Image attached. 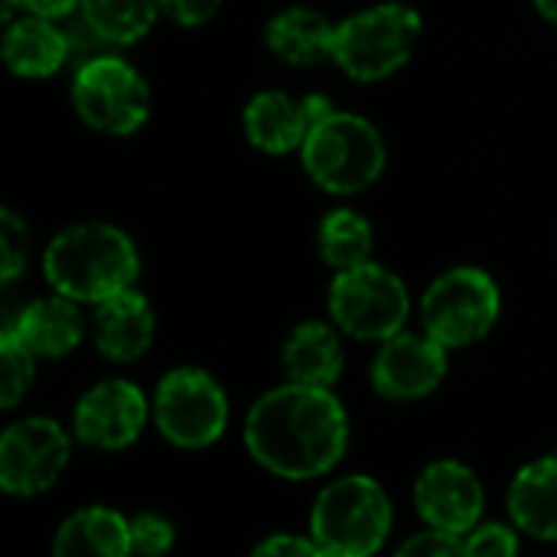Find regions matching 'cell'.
<instances>
[{
    "instance_id": "5b68a950",
    "label": "cell",
    "mask_w": 557,
    "mask_h": 557,
    "mask_svg": "<svg viewBox=\"0 0 557 557\" xmlns=\"http://www.w3.org/2000/svg\"><path fill=\"white\" fill-rule=\"evenodd\" d=\"M421 36V13L408 3H375L336 26L333 62L356 82H379L398 72Z\"/></svg>"
},
{
    "instance_id": "ba28073f",
    "label": "cell",
    "mask_w": 557,
    "mask_h": 557,
    "mask_svg": "<svg viewBox=\"0 0 557 557\" xmlns=\"http://www.w3.org/2000/svg\"><path fill=\"white\" fill-rule=\"evenodd\" d=\"M499 307V287L486 271L454 268L428 287L421 300V320L428 336L447 349H460L483 339L496 326Z\"/></svg>"
},
{
    "instance_id": "277c9868",
    "label": "cell",
    "mask_w": 557,
    "mask_h": 557,
    "mask_svg": "<svg viewBox=\"0 0 557 557\" xmlns=\"http://www.w3.org/2000/svg\"><path fill=\"white\" fill-rule=\"evenodd\" d=\"M300 157L304 170L320 189L349 196L382 176L385 140L372 121L349 111H333L307 134Z\"/></svg>"
},
{
    "instance_id": "9c48e42d",
    "label": "cell",
    "mask_w": 557,
    "mask_h": 557,
    "mask_svg": "<svg viewBox=\"0 0 557 557\" xmlns=\"http://www.w3.org/2000/svg\"><path fill=\"white\" fill-rule=\"evenodd\" d=\"M153 421L160 434L176 447H209L228 424V398L209 372L189 366L173 369L157 385Z\"/></svg>"
},
{
    "instance_id": "f546056e",
    "label": "cell",
    "mask_w": 557,
    "mask_h": 557,
    "mask_svg": "<svg viewBox=\"0 0 557 557\" xmlns=\"http://www.w3.org/2000/svg\"><path fill=\"white\" fill-rule=\"evenodd\" d=\"M160 3L180 26H199L209 16H215V10L222 7V0H160Z\"/></svg>"
},
{
    "instance_id": "603a6c76",
    "label": "cell",
    "mask_w": 557,
    "mask_h": 557,
    "mask_svg": "<svg viewBox=\"0 0 557 557\" xmlns=\"http://www.w3.org/2000/svg\"><path fill=\"white\" fill-rule=\"evenodd\" d=\"M317 245L320 255L330 268L339 271H352L359 264H369L372 255V225L352 212V209H333L317 232Z\"/></svg>"
},
{
    "instance_id": "d6986e66",
    "label": "cell",
    "mask_w": 557,
    "mask_h": 557,
    "mask_svg": "<svg viewBox=\"0 0 557 557\" xmlns=\"http://www.w3.org/2000/svg\"><path fill=\"white\" fill-rule=\"evenodd\" d=\"M509 516L532 539L557 542V457L522 467L509 486Z\"/></svg>"
},
{
    "instance_id": "44dd1931",
    "label": "cell",
    "mask_w": 557,
    "mask_h": 557,
    "mask_svg": "<svg viewBox=\"0 0 557 557\" xmlns=\"http://www.w3.org/2000/svg\"><path fill=\"white\" fill-rule=\"evenodd\" d=\"M284 372L297 385L333 388L343 372V346L333 326L326 323H300L284 343Z\"/></svg>"
},
{
    "instance_id": "7c38bea8",
    "label": "cell",
    "mask_w": 557,
    "mask_h": 557,
    "mask_svg": "<svg viewBox=\"0 0 557 557\" xmlns=\"http://www.w3.org/2000/svg\"><path fill=\"white\" fill-rule=\"evenodd\" d=\"M447 375V346L434 336L398 333L382 343L372 362V385L388 401H418Z\"/></svg>"
},
{
    "instance_id": "3957f363",
    "label": "cell",
    "mask_w": 557,
    "mask_h": 557,
    "mask_svg": "<svg viewBox=\"0 0 557 557\" xmlns=\"http://www.w3.org/2000/svg\"><path fill=\"white\" fill-rule=\"evenodd\" d=\"M392 532V503L372 476L330 483L310 512V539L326 557H372Z\"/></svg>"
},
{
    "instance_id": "d6a6232c",
    "label": "cell",
    "mask_w": 557,
    "mask_h": 557,
    "mask_svg": "<svg viewBox=\"0 0 557 557\" xmlns=\"http://www.w3.org/2000/svg\"><path fill=\"white\" fill-rule=\"evenodd\" d=\"M16 7H23V0H3V16H7V20H10V16H13V10H16Z\"/></svg>"
},
{
    "instance_id": "7a4b0ae2",
    "label": "cell",
    "mask_w": 557,
    "mask_h": 557,
    "mask_svg": "<svg viewBox=\"0 0 557 557\" xmlns=\"http://www.w3.org/2000/svg\"><path fill=\"white\" fill-rule=\"evenodd\" d=\"M137 271L140 258L131 235L104 222H82L59 232L42 255L46 281L75 304H104L131 290Z\"/></svg>"
},
{
    "instance_id": "f1b7e54d",
    "label": "cell",
    "mask_w": 557,
    "mask_h": 557,
    "mask_svg": "<svg viewBox=\"0 0 557 557\" xmlns=\"http://www.w3.org/2000/svg\"><path fill=\"white\" fill-rule=\"evenodd\" d=\"M251 557H326L313 539H300V535H271L264 539Z\"/></svg>"
},
{
    "instance_id": "7402d4cb",
    "label": "cell",
    "mask_w": 557,
    "mask_h": 557,
    "mask_svg": "<svg viewBox=\"0 0 557 557\" xmlns=\"http://www.w3.org/2000/svg\"><path fill=\"white\" fill-rule=\"evenodd\" d=\"M82 20L111 46L137 42L157 23L160 0H82Z\"/></svg>"
},
{
    "instance_id": "30bf717a",
    "label": "cell",
    "mask_w": 557,
    "mask_h": 557,
    "mask_svg": "<svg viewBox=\"0 0 557 557\" xmlns=\"http://www.w3.org/2000/svg\"><path fill=\"white\" fill-rule=\"evenodd\" d=\"M72 444L49 418H23L0 437V486L10 496H39L69 467Z\"/></svg>"
},
{
    "instance_id": "484cf974",
    "label": "cell",
    "mask_w": 557,
    "mask_h": 557,
    "mask_svg": "<svg viewBox=\"0 0 557 557\" xmlns=\"http://www.w3.org/2000/svg\"><path fill=\"white\" fill-rule=\"evenodd\" d=\"M26 268V222L13 212H0V281L13 284Z\"/></svg>"
},
{
    "instance_id": "cb8c5ba5",
    "label": "cell",
    "mask_w": 557,
    "mask_h": 557,
    "mask_svg": "<svg viewBox=\"0 0 557 557\" xmlns=\"http://www.w3.org/2000/svg\"><path fill=\"white\" fill-rule=\"evenodd\" d=\"M33 375H36V356L7 326L0 336V405L16 408V401L29 392Z\"/></svg>"
},
{
    "instance_id": "ffe728a7",
    "label": "cell",
    "mask_w": 557,
    "mask_h": 557,
    "mask_svg": "<svg viewBox=\"0 0 557 557\" xmlns=\"http://www.w3.org/2000/svg\"><path fill=\"white\" fill-rule=\"evenodd\" d=\"M268 49L290 65H317L333 59L336 49V26L310 7H287L268 23Z\"/></svg>"
},
{
    "instance_id": "9a60e30c",
    "label": "cell",
    "mask_w": 557,
    "mask_h": 557,
    "mask_svg": "<svg viewBox=\"0 0 557 557\" xmlns=\"http://www.w3.org/2000/svg\"><path fill=\"white\" fill-rule=\"evenodd\" d=\"M153 310L144 294L124 290L104 304H98L95 313V346L111 362H134L140 359L153 343Z\"/></svg>"
},
{
    "instance_id": "4dcf8cb0",
    "label": "cell",
    "mask_w": 557,
    "mask_h": 557,
    "mask_svg": "<svg viewBox=\"0 0 557 557\" xmlns=\"http://www.w3.org/2000/svg\"><path fill=\"white\" fill-rule=\"evenodd\" d=\"M23 7L33 13V16H42V20H62V16H72L75 7H82V0H23Z\"/></svg>"
},
{
    "instance_id": "4316f807",
    "label": "cell",
    "mask_w": 557,
    "mask_h": 557,
    "mask_svg": "<svg viewBox=\"0 0 557 557\" xmlns=\"http://www.w3.org/2000/svg\"><path fill=\"white\" fill-rule=\"evenodd\" d=\"M463 542H467L470 557H519V535L499 522L476 525Z\"/></svg>"
},
{
    "instance_id": "ac0fdd59",
    "label": "cell",
    "mask_w": 557,
    "mask_h": 557,
    "mask_svg": "<svg viewBox=\"0 0 557 557\" xmlns=\"http://www.w3.org/2000/svg\"><path fill=\"white\" fill-rule=\"evenodd\" d=\"M131 522L104 506H88L69 516L59 532L52 557H131Z\"/></svg>"
},
{
    "instance_id": "5bb4252c",
    "label": "cell",
    "mask_w": 557,
    "mask_h": 557,
    "mask_svg": "<svg viewBox=\"0 0 557 557\" xmlns=\"http://www.w3.org/2000/svg\"><path fill=\"white\" fill-rule=\"evenodd\" d=\"M326 95H307L294 101L284 91H258L245 108V134L264 153H287L304 147L307 134L333 114Z\"/></svg>"
},
{
    "instance_id": "2e32d148",
    "label": "cell",
    "mask_w": 557,
    "mask_h": 557,
    "mask_svg": "<svg viewBox=\"0 0 557 557\" xmlns=\"http://www.w3.org/2000/svg\"><path fill=\"white\" fill-rule=\"evenodd\" d=\"M72 59L69 33L55 26V20L20 16L3 33V62L20 78H46L59 72Z\"/></svg>"
},
{
    "instance_id": "1f68e13d",
    "label": "cell",
    "mask_w": 557,
    "mask_h": 557,
    "mask_svg": "<svg viewBox=\"0 0 557 557\" xmlns=\"http://www.w3.org/2000/svg\"><path fill=\"white\" fill-rule=\"evenodd\" d=\"M535 7H539V13H542L545 20L557 23V0H535Z\"/></svg>"
},
{
    "instance_id": "d4e9b609",
    "label": "cell",
    "mask_w": 557,
    "mask_h": 557,
    "mask_svg": "<svg viewBox=\"0 0 557 557\" xmlns=\"http://www.w3.org/2000/svg\"><path fill=\"white\" fill-rule=\"evenodd\" d=\"M176 542V529L170 519L157 512H140L131 519V548L137 557H163Z\"/></svg>"
},
{
    "instance_id": "4fadbf2b",
    "label": "cell",
    "mask_w": 557,
    "mask_h": 557,
    "mask_svg": "<svg viewBox=\"0 0 557 557\" xmlns=\"http://www.w3.org/2000/svg\"><path fill=\"white\" fill-rule=\"evenodd\" d=\"M483 483L476 473L457 460H437L424 467L414 483V506L421 519L450 535H470L483 516Z\"/></svg>"
},
{
    "instance_id": "8fae6325",
    "label": "cell",
    "mask_w": 557,
    "mask_h": 557,
    "mask_svg": "<svg viewBox=\"0 0 557 557\" xmlns=\"http://www.w3.org/2000/svg\"><path fill=\"white\" fill-rule=\"evenodd\" d=\"M147 398L124 379H108L88 388L75 405V434L95 450H124L147 424Z\"/></svg>"
},
{
    "instance_id": "8992f818",
    "label": "cell",
    "mask_w": 557,
    "mask_h": 557,
    "mask_svg": "<svg viewBox=\"0 0 557 557\" xmlns=\"http://www.w3.org/2000/svg\"><path fill=\"white\" fill-rule=\"evenodd\" d=\"M330 313L333 323L352 339L385 343L408 323L411 297L398 274L369 261L336 274L330 287Z\"/></svg>"
},
{
    "instance_id": "52a82bcc",
    "label": "cell",
    "mask_w": 557,
    "mask_h": 557,
    "mask_svg": "<svg viewBox=\"0 0 557 557\" xmlns=\"http://www.w3.org/2000/svg\"><path fill=\"white\" fill-rule=\"evenodd\" d=\"M72 104L88 127L127 137L150 114V88L131 62L104 52L75 69Z\"/></svg>"
},
{
    "instance_id": "6da1fadb",
    "label": "cell",
    "mask_w": 557,
    "mask_h": 557,
    "mask_svg": "<svg viewBox=\"0 0 557 557\" xmlns=\"http://www.w3.org/2000/svg\"><path fill=\"white\" fill-rule=\"evenodd\" d=\"M248 454L284 480L330 473L349 444V418L330 388L287 382L258 398L245 421Z\"/></svg>"
},
{
    "instance_id": "e0dca14e",
    "label": "cell",
    "mask_w": 557,
    "mask_h": 557,
    "mask_svg": "<svg viewBox=\"0 0 557 557\" xmlns=\"http://www.w3.org/2000/svg\"><path fill=\"white\" fill-rule=\"evenodd\" d=\"M10 330L23 339V346L36 359H62L82 343V317L75 300L55 294L33 300L20 310V317L10 323Z\"/></svg>"
},
{
    "instance_id": "83f0119b",
    "label": "cell",
    "mask_w": 557,
    "mask_h": 557,
    "mask_svg": "<svg viewBox=\"0 0 557 557\" xmlns=\"http://www.w3.org/2000/svg\"><path fill=\"white\" fill-rule=\"evenodd\" d=\"M395 557H470L467 552V542L460 535H450V532H437V529H428L414 539H408Z\"/></svg>"
}]
</instances>
